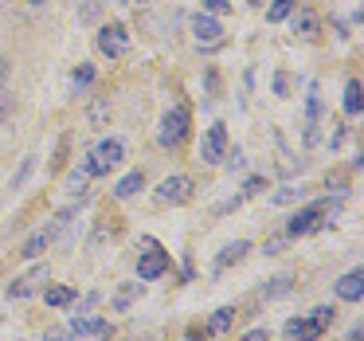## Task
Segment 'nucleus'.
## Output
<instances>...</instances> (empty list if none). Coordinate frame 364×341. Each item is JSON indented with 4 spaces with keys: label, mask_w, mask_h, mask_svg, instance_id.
<instances>
[{
    "label": "nucleus",
    "mask_w": 364,
    "mask_h": 341,
    "mask_svg": "<svg viewBox=\"0 0 364 341\" xmlns=\"http://www.w3.org/2000/svg\"><path fill=\"white\" fill-rule=\"evenodd\" d=\"M71 216H75V208H63V212H59L55 220H51V224H43V228L36 231V236L28 239L24 247H20V255H24V259H40V255L48 251V247L55 243V239L63 236L67 228H71Z\"/></svg>",
    "instance_id": "1"
},
{
    "label": "nucleus",
    "mask_w": 364,
    "mask_h": 341,
    "mask_svg": "<svg viewBox=\"0 0 364 341\" xmlns=\"http://www.w3.org/2000/svg\"><path fill=\"white\" fill-rule=\"evenodd\" d=\"M122 161H126V145H122L118 137H106V142H98L95 149L87 153L82 173H87V177H102V173H110L114 165H122Z\"/></svg>",
    "instance_id": "2"
},
{
    "label": "nucleus",
    "mask_w": 364,
    "mask_h": 341,
    "mask_svg": "<svg viewBox=\"0 0 364 341\" xmlns=\"http://www.w3.org/2000/svg\"><path fill=\"white\" fill-rule=\"evenodd\" d=\"M188 130H192V114H188V106H173V110L161 118V130H157V142H161V149H181L184 145V137H188Z\"/></svg>",
    "instance_id": "3"
},
{
    "label": "nucleus",
    "mask_w": 364,
    "mask_h": 341,
    "mask_svg": "<svg viewBox=\"0 0 364 341\" xmlns=\"http://www.w3.org/2000/svg\"><path fill=\"white\" fill-rule=\"evenodd\" d=\"M333 314H337L333 306H317L309 318H290V322H286V333H290V337H309V341H317L325 330H329Z\"/></svg>",
    "instance_id": "4"
},
{
    "label": "nucleus",
    "mask_w": 364,
    "mask_h": 341,
    "mask_svg": "<svg viewBox=\"0 0 364 341\" xmlns=\"http://www.w3.org/2000/svg\"><path fill=\"white\" fill-rule=\"evenodd\" d=\"M325 216H329V204H309V208H298V212L290 216V224H286V236H309V231H317L325 224Z\"/></svg>",
    "instance_id": "5"
},
{
    "label": "nucleus",
    "mask_w": 364,
    "mask_h": 341,
    "mask_svg": "<svg viewBox=\"0 0 364 341\" xmlns=\"http://www.w3.org/2000/svg\"><path fill=\"white\" fill-rule=\"evenodd\" d=\"M223 157H228V126L215 122V126H208L204 142H200V161L204 165H220Z\"/></svg>",
    "instance_id": "6"
},
{
    "label": "nucleus",
    "mask_w": 364,
    "mask_h": 341,
    "mask_svg": "<svg viewBox=\"0 0 364 341\" xmlns=\"http://www.w3.org/2000/svg\"><path fill=\"white\" fill-rule=\"evenodd\" d=\"M98 51H102L106 59H122L129 51V36L122 24H102L98 28Z\"/></svg>",
    "instance_id": "7"
},
{
    "label": "nucleus",
    "mask_w": 364,
    "mask_h": 341,
    "mask_svg": "<svg viewBox=\"0 0 364 341\" xmlns=\"http://www.w3.org/2000/svg\"><path fill=\"white\" fill-rule=\"evenodd\" d=\"M192 36H196L200 48H220L223 43V24L212 16V12H200V16H192Z\"/></svg>",
    "instance_id": "8"
},
{
    "label": "nucleus",
    "mask_w": 364,
    "mask_h": 341,
    "mask_svg": "<svg viewBox=\"0 0 364 341\" xmlns=\"http://www.w3.org/2000/svg\"><path fill=\"white\" fill-rule=\"evenodd\" d=\"M192 192H196V189H192V177L176 173V177H165V181H161L157 200H161V204H188Z\"/></svg>",
    "instance_id": "9"
},
{
    "label": "nucleus",
    "mask_w": 364,
    "mask_h": 341,
    "mask_svg": "<svg viewBox=\"0 0 364 341\" xmlns=\"http://www.w3.org/2000/svg\"><path fill=\"white\" fill-rule=\"evenodd\" d=\"M165 271H168V255L161 251L157 243H149V251L137 255V278H141V283H153V278H161Z\"/></svg>",
    "instance_id": "10"
},
{
    "label": "nucleus",
    "mask_w": 364,
    "mask_h": 341,
    "mask_svg": "<svg viewBox=\"0 0 364 341\" xmlns=\"http://www.w3.org/2000/svg\"><path fill=\"white\" fill-rule=\"evenodd\" d=\"M48 278H51L48 263H43V267H32V271H28V275H20L16 283L9 286V298H28V294H32V290H36V286H40V283H48Z\"/></svg>",
    "instance_id": "11"
},
{
    "label": "nucleus",
    "mask_w": 364,
    "mask_h": 341,
    "mask_svg": "<svg viewBox=\"0 0 364 341\" xmlns=\"http://www.w3.org/2000/svg\"><path fill=\"white\" fill-rule=\"evenodd\" d=\"M360 294H364V275H360V271H348V275L337 278V298L360 302Z\"/></svg>",
    "instance_id": "12"
},
{
    "label": "nucleus",
    "mask_w": 364,
    "mask_h": 341,
    "mask_svg": "<svg viewBox=\"0 0 364 341\" xmlns=\"http://www.w3.org/2000/svg\"><path fill=\"white\" fill-rule=\"evenodd\" d=\"M71 333L75 337H87V333H95V337H110V322H106V318H75Z\"/></svg>",
    "instance_id": "13"
},
{
    "label": "nucleus",
    "mask_w": 364,
    "mask_h": 341,
    "mask_svg": "<svg viewBox=\"0 0 364 341\" xmlns=\"http://www.w3.org/2000/svg\"><path fill=\"white\" fill-rule=\"evenodd\" d=\"M110 110H114L110 95H95V103H90V110H87V122H90L95 130H102L106 122H110Z\"/></svg>",
    "instance_id": "14"
},
{
    "label": "nucleus",
    "mask_w": 364,
    "mask_h": 341,
    "mask_svg": "<svg viewBox=\"0 0 364 341\" xmlns=\"http://www.w3.org/2000/svg\"><path fill=\"white\" fill-rule=\"evenodd\" d=\"M247 251H251V243H247V239H235V243H228V247H223V255L215 259V271H228L231 263H239Z\"/></svg>",
    "instance_id": "15"
},
{
    "label": "nucleus",
    "mask_w": 364,
    "mask_h": 341,
    "mask_svg": "<svg viewBox=\"0 0 364 341\" xmlns=\"http://www.w3.org/2000/svg\"><path fill=\"white\" fill-rule=\"evenodd\" d=\"M317 114H321L317 87H309V98H306V142H314V137H317Z\"/></svg>",
    "instance_id": "16"
},
{
    "label": "nucleus",
    "mask_w": 364,
    "mask_h": 341,
    "mask_svg": "<svg viewBox=\"0 0 364 341\" xmlns=\"http://www.w3.org/2000/svg\"><path fill=\"white\" fill-rule=\"evenodd\" d=\"M141 189H145V173H129V177H122V181H118L114 196H118V200H129L134 192H141Z\"/></svg>",
    "instance_id": "17"
},
{
    "label": "nucleus",
    "mask_w": 364,
    "mask_h": 341,
    "mask_svg": "<svg viewBox=\"0 0 364 341\" xmlns=\"http://www.w3.org/2000/svg\"><path fill=\"white\" fill-rule=\"evenodd\" d=\"M290 290H294V278L278 275V278H270V286H262V298H282V294H290Z\"/></svg>",
    "instance_id": "18"
},
{
    "label": "nucleus",
    "mask_w": 364,
    "mask_h": 341,
    "mask_svg": "<svg viewBox=\"0 0 364 341\" xmlns=\"http://www.w3.org/2000/svg\"><path fill=\"white\" fill-rule=\"evenodd\" d=\"M360 83L356 79H348V87H345V114H360Z\"/></svg>",
    "instance_id": "19"
},
{
    "label": "nucleus",
    "mask_w": 364,
    "mask_h": 341,
    "mask_svg": "<svg viewBox=\"0 0 364 341\" xmlns=\"http://www.w3.org/2000/svg\"><path fill=\"white\" fill-rule=\"evenodd\" d=\"M102 9H106V0H87V4L79 9V20L82 24H95V20L102 16Z\"/></svg>",
    "instance_id": "20"
},
{
    "label": "nucleus",
    "mask_w": 364,
    "mask_h": 341,
    "mask_svg": "<svg viewBox=\"0 0 364 341\" xmlns=\"http://www.w3.org/2000/svg\"><path fill=\"white\" fill-rule=\"evenodd\" d=\"M294 4H298V0H274V4L267 9V20H274V24H278V20H286L294 12Z\"/></svg>",
    "instance_id": "21"
},
{
    "label": "nucleus",
    "mask_w": 364,
    "mask_h": 341,
    "mask_svg": "<svg viewBox=\"0 0 364 341\" xmlns=\"http://www.w3.org/2000/svg\"><path fill=\"white\" fill-rule=\"evenodd\" d=\"M75 298L71 286H48V306H67Z\"/></svg>",
    "instance_id": "22"
},
{
    "label": "nucleus",
    "mask_w": 364,
    "mask_h": 341,
    "mask_svg": "<svg viewBox=\"0 0 364 341\" xmlns=\"http://www.w3.org/2000/svg\"><path fill=\"white\" fill-rule=\"evenodd\" d=\"M12 110H16V95H12V90L0 83V122L12 118Z\"/></svg>",
    "instance_id": "23"
},
{
    "label": "nucleus",
    "mask_w": 364,
    "mask_h": 341,
    "mask_svg": "<svg viewBox=\"0 0 364 341\" xmlns=\"http://www.w3.org/2000/svg\"><path fill=\"white\" fill-rule=\"evenodd\" d=\"M294 32H301V36L309 40V36L317 32V20L309 16V12H298V16H294Z\"/></svg>",
    "instance_id": "24"
},
{
    "label": "nucleus",
    "mask_w": 364,
    "mask_h": 341,
    "mask_svg": "<svg viewBox=\"0 0 364 341\" xmlns=\"http://www.w3.org/2000/svg\"><path fill=\"white\" fill-rule=\"evenodd\" d=\"M90 83H95V67H90V63H82L79 71H75V90H87Z\"/></svg>",
    "instance_id": "25"
},
{
    "label": "nucleus",
    "mask_w": 364,
    "mask_h": 341,
    "mask_svg": "<svg viewBox=\"0 0 364 341\" xmlns=\"http://www.w3.org/2000/svg\"><path fill=\"white\" fill-rule=\"evenodd\" d=\"M32 169H36V157H24V165H20V173L12 177V189H24V181L32 177Z\"/></svg>",
    "instance_id": "26"
},
{
    "label": "nucleus",
    "mask_w": 364,
    "mask_h": 341,
    "mask_svg": "<svg viewBox=\"0 0 364 341\" xmlns=\"http://www.w3.org/2000/svg\"><path fill=\"white\" fill-rule=\"evenodd\" d=\"M231 318H235V310H231V306L215 310V318H212V330H228V325H231Z\"/></svg>",
    "instance_id": "27"
},
{
    "label": "nucleus",
    "mask_w": 364,
    "mask_h": 341,
    "mask_svg": "<svg viewBox=\"0 0 364 341\" xmlns=\"http://www.w3.org/2000/svg\"><path fill=\"white\" fill-rule=\"evenodd\" d=\"M204 9L212 12V16H220V12H228L231 4H228V0H204Z\"/></svg>",
    "instance_id": "28"
},
{
    "label": "nucleus",
    "mask_w": 364,
    "mask_h": 341,
    "mask_svg": "<svg viewBox=\"0 0 364 341\" xmlns=\"http://www.w3.org/2000/svg\"><path fill=\"white\" fill-rule=\"evenodd\" d=\"M43 341H75V333L71 330H48V337Z\"/></svg>",
    "instance_id": "29"
},
{
    "label": "nucleus",
    "mask_w": 364,
    "mask_h": 341,
    "mask_svg": "<svg viewBox=\"0 0 364 341\" xmlns=\"http://www.w3.org/2000/svg\"><path fill=\"white\" fill-rule=\"evenodd\" d=\"M274 90H278V95H286V90H290V79H286V75H274Z\"/></svg>",
    "instance_id": "30"
},
{
    "label": "nucleus",
    "mask_w": 364,
    "mask_h": 341,
    "mask_svg": "<svg viewBox=\"0 0 364 341\" xmlns=\"http://www.w3.org/2000/svg\"><path fill=\"white\" fill-rule=\"evenodd\" d=\"M267 337H270V333H267V330H251V333H247V337H243V341H267Z\"/></svg>",
    "instance_id": "31"
},
{
    "label": "nucleus",
    "mask_w": 364,
    "mask_h": 341,
    "mask_svg": "<svg viewBox=\"0 0 364 341\" xmlns=\"http://www.w3.org/2000/svg\"><path fill=\"white\" fill-rule=\"evenodd\" d=\"M0 83L9 87V63H4V59H0Z\"/></svg>",
    "instance_id": "32"
},
{
    "label": "nucleus",
    "mask_w": 364,
    "mask_h": 341,
    "mask_svg": "<svg viewBox=\"0 0 364 341\" xmlns=\"http://www.w3.org/2000/svg\"><path fill=\"white\" fill-rule=\"evenodd\" d=\"M348 341H364V330H360V325H356V330L348 333Z\"/></svg>",
    "instance_id": "33"
},
{
    "label": "nucleus",
    "mask_w": 364,
    "mask_h": 341,
    "mask_svg": "<svg viewBox=\"0 0 364 341\" xmlns=\"http://www.w3.org/2000/svg\"><path fill=\"white\" fill-rule=\"evenodd\" d=\"M28 4H43V0H28Z\"/></svg>",
    "instance_id": "34"
},
{
    "label": "nucleus",
    "mask_w": 364,
    "mask_h": 341,
    "mask_svg": "<svg viewBox=\"0 0 364 341\" xmlns=\"http://www.w3.org/2000/svg\"><path fill=\"white\" fill-rule=\"evenodd\" d=\"M141 4H153V0H141Z\"/></svg>",
    "instance_id": "35"
}]
</instances>
